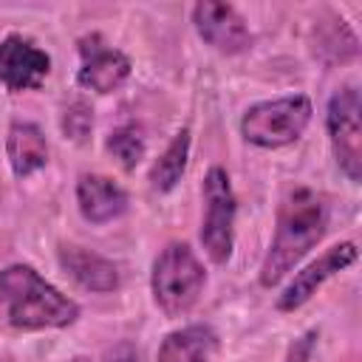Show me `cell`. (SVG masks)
<instances>
[{"label":"cell","instance_id":"5bb4252c","mask_svg":"<svg viewBox=\"0 0 362 362\" xmlns=\"http://www.w3.org/2000/svg\"><path fill=\"white\" fill-rule=\"evenodd\" d=\"M6 158L17 178H28L48 164V141L45 133L34 122H11L6 133Z\"/></svg>","mask_w":362,"mask_h":362},{"label":"cell","instance_id":"6da1fadb","mask_svg":"<svg viewBox=\"0 0 362 362\" xmlns=\"http://www.w3.org/2000/svg\"><path fill=\"white\" fill-rule=\"evenodd\" d=\"M331 206L322 192L311 187H294L277 206L274 235L263 255L257 283L263 288L277 286L328 232Z\"/></svg>","mask_w":362,"mask_h":362},{"label":"cell","instance_id":"3957f363","mask_svg":"<svg viewBox=\"0 0 362 362\" xmlns=\"http://www.w3.org/2000/svg\"><path fill=\"white\" fill-rule=\"evenodd\" d=\"M204 286H206V269L189 243L173 240L156 255L150 272V294L161 314L167 317L189 314L201 300Z\"/></svg>","mask_w":362,"mask_h":362},{"label":"cell","instance_id":"5b68a950","mask_svg":"<svg viewBox=\"0 0 362 362\" xmlns=\"http://www.w3.org/2000/svg\"><path fill=\"white\" fill-rule=\"evenodd\" d=\"M204 215H201V246L215 266H223L235 249V218L238 198L223 167H209L204 175Z\"/></svg>","mask_w":362,"mask_h":362},{"label":"cell","instance_id":"44dd1931","mask_svg":"<svg viewBox=\"0 0 362 362\" xmlns=\"http://www.w3.org/2000/svg\"><path fill=\"white\" fill-rule=\"evenodd\" d=\"M65 362H90L88 356H74V359H65Z\"/></svg>","mask_w":362,"mask_h":362},{"label":"cell","instance_id":"e0dca14e","mask_svg":"<svg viewBox=\"0 0 362 362\" xmlns=\"http://www.w3.org/2000/svg\"><path fill=\"white\" fill-rule=\"evenodd\" d=\"M105 150L119 161L122 170H136L141 164V158L147 156V144H144V136L139 127L133 124H122L116 130H110L105 136Z\"/></svg>","mask_w":362,"mask_h":362},{"label":"cell","instance_id":"7a4b0ae2","mask_svg":"<svg viewBox=\"0 0 362 362\" xmlns=\"http://www.w3.org/2000/svg\"><path fill=\"white\" fill-rule=\"evenodd\" d=\"M0 305L6 322L17 331L68 328L79 320L76 300L51 286L28 263H11L0 272Z\"/></svg>","mask_w":362,"mask_h":362},{"label":"cell","instance_id":"8fae6325","mask_svg":"<svg viewBox=\"0 0 362 362\" xmlns=\"http://www.w3.org/2000/svg\"><path fill=\"white\" fill-rule=\"evenodd\" d=\"M76 206L88 223L102 226V223L122 218L130 206V198H127V189L110 175L82 173L76 178Z\"/></svg>","mask_w":362,"mask_h":362},{"label":"cell","instance_id":"30bf717a","mask_svg":"<svg viewBox=\"0 0 362 362\" xmlns=\"http://www.w3.org/2000/svg\"><path fill=\"white\" fill-rule=\"evenodd\" d=\"M51 74V57L31 37L6 34L0 40V88L6 93L37 90Z\"/></svg>","mask_w":362,"mask_h":362},{"label":"cell","instance_id":"8992f818","mask_svg":"<svg viewBox=\"0 0 362 362\" xmlns=\"http://www.w3.org/2000/svg\"><path fill=\"white\" fill-rule=\"evenodd\" d=\"M325 130L339 173L351 181H362V99L354 85H342L325 105Z\"/></svg>","mask_w":362,"mask_h":362},{"label":"cell","instance_id":"ffe728a7","mask_svg":"<svg viewBox=\"0 0 362 362\" xmlns=\"http://www.w3.org/2000/svg\"><path fill=\"white\" fill-rule=\"evenodd\" d=\"M99 362H141V351L130 339H119L102 354Z\"/></svg>","mask_w":362,"mask_h":362},{"label":"cell","instance_id":"9a60e30c","mask_svg":"<svg viewBox=\"0 0 362 362\" xmlns=\"http://www.w3.org/2000/svg\"><path fill=\"white\" fill-rule=\"evenodd\" d=\"M311 51L322 65H345L359 57V40L342 17L328 14L311 31Z\"/></svg>","mask_w":362,"mask_h":362},{"label":"cell","instance_id":"ba28073f","mask_svg":"<svg viewBox=\"0 0 362 362\" xmlns=\"http://www.w3.org/2000/svg\"><path fill=\"white\" fill-rule=\"evenodd\" d=\"M359 260V249L354 240H342V243H334L331 249H325L317 260H311L308 266H303L286 286L283 291L277 294L274 300V308L283 311V314H291L297 308H303L331 277H337L339 272H345L348 266H354Z\"/></svg>","mask_w":362,"mask_h":362},{"label":"cell","instance_id":"ac0fdd59","mask_svg":"<svg viewBox=\"0 0 362 362\" xmlns=\"http://www.w3.org/2000/svg\"><path fill=\"white\" fill-rule=\"evenodd\" d=\"M59 130L68 141L74 144H85L90 139V130H93V107L85 102V99H74L62 107L59 113Z\"/></svg>","mask_w":362,"mask_h":362},{"label":"cell","instance_id":"52a82bcc","mask_svg":"<svg viewBox=\"0 0 362 362\" xmlns=\"http://www.w3.org/2000/svg\"><path fill=\"white\" fill-rule=\"evenodd\" d=\"M79 48V68H76V85L93 93H113L119 90L130 74L133 62L122 48H113L102 34H85L76 40Z\"/></svg>","mask_w":362,"mask_h":362},{"label":"cell","instance_id":"2e32d148","mask_svg":"<svg viewBox=\"0 0 362 362\" xmlns=\"http://www.w3.org/2000/svg\"><path fill=\"white\" fill-rule=\"evenodd\" d=\"M189 144H192L189 127H181L173 136V141L164 147V153L153 161V167H150V187L156 192L175 189V184L181 181V175L187 170V161H189Z\"/></svg>","mask_w":362,"mask_h":362},{"label":"cell","instance_id":"d6986e66","mask_svg":"<svg viewBox=\"0 0 362 362\" xmlns=\"http://www.w3.org/2000/svg\"><path fill=\"white\" fill-rule=\"evenodd\" d=\"M317 339H320V331H317V328H311V331H305L303 337H297V339L288 345L286 362H308V359H311V351H314V345H317Z\"/></svg>","mask_w":362,"mask_h":362},{"label":"cell","instance_id":"9c48e42d","mask_svg":"<svg viewBox=\"0 0 362 362\" xmlns=\"http://www.w3.org/2000/svg\"><path fill=\"white\" fill-rule=\"evenodd\" d=\"M189 17H192V25H195L198 37L209 48H215L218 54L238 57V54H246L255 42V34H252L249 23L229 3L201 0V3L192 6Z\"/></svg>","mask_w":362,"mask_h":362},{"label":"cell","instance_id":"7c38bea8","mask_svg":"<svg viewBox=\"0 0 362 362\" xmlns=\"http://www.w3.org/2000/svg\"><path fill=\"white\" fill-rule=\"evenodd\" d=\"M57 260L62 266V272L85 291L93 294H110L122 286V274L119 266L113 260H107L99 252H90L85 246H74V243H62L57 249Z\"/></svg>","mask_w":362,"mask_h":362},{"label":"cell","instance_id":"277c9868","mask_svg":"<svg viewBox=\"0 0 362 362\" xmlns=\"http://www.w3.org/2000/svg\"><path fill=\"white\" fill-rule=\"evenodd\" d=\"M314 105L305 93H288L266 102H255L240 116V136L260 150H280L294 144L311 124Z\"/></svg>","mask_w":362,"mask_h":362},{"label":"cell","instance_id":"4fadbf2b","mask_svg":"<svg viewBox=\"0 0 362 362\" xmlns=\"http://www.w3.org/2000/svg\"><path fill=\"white\" fill-rule=\"evenodd\" d=\"M218 345V331L209 322H189L161 339L156 362H212Z\"/></svg>","mask_w":362,"mask_h":362}]
</instances>
